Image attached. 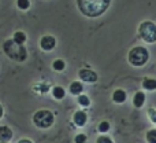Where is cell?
<instances>
[{
    "mask_svg": "<svg viewBox=\"0 0 156 143\" xmlns=\"http://www.w3.org/2000/svg\"><path fill=\"white\" fill-rule=\"evenodd\" d=\"M74 142L76 143H86V135L85 134H78L74 138Z\"/></svg>",
    "mask_w": 156,
    "mask_h": 143,
    "instance_id": "7402d4cb",
    "label": "cell"
},
{
    "mask_svg": "<svg viewBox=\"0 0 156 143\" xmlns=\"http://www.w3.org/2000/svg\"><path fill=\"white\" fill-rule=\"evenodd\" d=\"M12 130L7 125H2L0 127V141L2 142H7V141H11L12 138Z\"/></svg>",
    "mask_w": 156,
    "mask_h": 143,
    "instance_id": "9c48e42d",
    "label": "cell"
},
{
    "mask_svg": "<svg viewBox=\"0 0 156 143\" xmlns=\"http://www.w3.org/2000/svg\"><path fill=\"white\" fill-rule=\"evenodd\" d=\"M78 77L82 81H85V83H96L97 78H99L97 77V73L90 70V69H81L78 72Z\"/></svg>",
    "mask_w": 156,
    "mask_h": 143,
    "instance_id": "8992f818",
    "label": "cell"
},
{
    "mask_svg": "<svg viewBox=\"0 0 156 143\" xmlns=\"http://www.w3.org/2000/svg\"><path fill=\"white\" fill-rule=\"evenodd\" d=\"M143 87L147 89V91H155L156 89V80L155 78H144L143 80Z\"/></svg>",
    "mask_w": 156,
    "mask_h": 143,
    "instance_id": "5bb4252c",
    "label": "cell"
},
{
    "mask_svg": "<svg viewBox=\"0 0 156 143\" xmlns=\"http://www.w3.org/2000/svg\"><path fill=\"white\" fill-rule=\"evenodd\" d=\"M111 0H77L78 10L89 18L100 17L110 7Z\"/></svg>",
    "mask_w": 156,
    "mask_h": 143,
    "instance_id": "6da1fadb",
    "label": "cell"
},
{
    "mask_svg": "<svg viewBox=\"0 0 156 143\" xmlns=\"http://www.w3.org/2000/svg\"><path fill=\"white\" fill-rule=\"evenodd\" d=\"M148 116H149V119H151V121L154 122V124H156V110L154 107L148 109Z\"/></svg>",
    "mask_w": 156,
    "mask_h": 143,
    "instance_id": "603a6c76",
    "label": "cell"
},
{
    "mask_svg": "<svg viewBox=\"0 0 156 143\" xmlns=\"http://www.w3.org/2000/svg\"><path fill=\"white\" fill-rule=\"evenodd\" d=\"M149 59V51L145 48V47H133L129 51V55H127V61L132 66H136V68H140V66H144Z\"/></svg>",
    "mask_w": 156,
    "mask_h": 143,
    "instance_id": "3957f363",
    "label": "cell"
},
{
    "mask_svg": "<svg viewBox=\"0 0 156 143\" xmlns=\"http://www.w3.org/2000/svg\"><path fill=\"white\" fill-rule=\"evenodd\" d=\"M82 91H83L82 83H80V81H73V83L70 84V92L73 95H81Z\"/></svg>",
    "mask_w": 156,
    "mask_h": 143,
    "instance_id": "7c38bea8",
    "label": "cell"
},
{
    "mask_svg": "<svg viewBox=\"0 0 156 143\" xmlns=\"http://www.w3.org/2000/svg\"><path fill=\"white\" fill-rule=\"evenodd\" d=\"M78 103H80L81 106H83V107H88L89 105H90V99H89V96H86V95H78Z\"/></svg>",
    "mask_w": 156,
    "mask_h": 143,
    "instance_id": "e0dca14e",
    "label": "cell"
},
{
    "mask_svg": "<svg viewBox=\"0 0 156 143\" xmlns=\"http://www.w3.org/2000/svg\"><path fill=\"white\" fill-rule=\"evenodd\" d=\"M144 103H145V94H144L143 91L136 92L134 96H133V105H134L137 109H140L144 106Z\"/></svg>",
    "mask_w": 156,
    "mask_h": 143,
    "instance_id": "30bf717a",
    "label": "cell"
},
{
    "mask_svg": "<svg viewBox=\"0 0 156 143\" xmlns=\"http://www.w3.org/2000/svg\"><path fill=\"white\" fill-rule=\"evenodd\" d=\"M126 92L123 91V89H115V91H114V94H112V100L115 103H119V105H121V103H123L125 100H126Z\"/></svg>",
    "mask_w": 156,
    "mask_h": 143,
    "instance_id": "8fae6325",
    "label": "cell"
},
{
    "mask_svg": "<svg viewBox=\"0 0 156 143\" xmlns=\"http://www.w3.org/2000/svg\"><path fill=\"white\" fill-rule=\"evenodd\" d=\"M3 114H4V110H3V106L0 105V119L3 117Z\"/></svg>",
    "mask_w": 156,
    "mask_h": 143,
    "instance_id": "d4e9b609",
    "label": "cell"
},
{
    "mask_svg": "<svg viewBox=\"0 0 156 143\" xmlns=\"http://www.w3.org/2000/svg\"><path fill=\"white\" fill-rule=\"evenodd\" d=\"M147 141L148 143H156V130H149L147 132Z\"/></svg>",
    "mask_w": 156,
    "mask_h": 143,
    "instance_id": "d6986e66",
    "label": "cell"
},
{
    "mask_svg": "<svg viewBox=\"0 0 156 143\" xmlns=\"http://www.w3.org/2000/svg\"><path fill=\"white\" fill-rule=\"evenodd\" d=\"M96 143H114V142H112V139H111L110 136H107V135H101V136H99V138H97Z\"/></svg>",
    "mask_w": 156,
    "mask_h": 143,
    "instance_id": "44dd1931",
    "label": "cell"
},
{
    "mask_svg": "<svg viewBox=\"0 0 156 143\" xmlns=\"http://www.w3.org/2000/svg\"><path fill=\"white\" fill-rule=\"evenodd\" d=\"M138 35L145 43L156 41V25L152 21H144L138 26Z\"/></svg>",
    "mask_w": 156,
    "mask_h": 143,
    "instance_id": "5b68a950",
    "label": "cell"
},
{
    "mask_svg": "<svg viewBox=\"0 0 156 143\" xmlns=\"http://www.w3.org/2000/svg\"><path fill=\"white\" fill-rule=\"evenodd\" d=\"M73 121H74V124H76L77 127H83V125L86 124V121H88V116H86L85 111L78 110V111L74 113Z\"/></svg>",
    "mask_w": 156,
    "mask_h": 143,
    "instance_id": "ba28073f",
    "label": "cell"
},
{
    "mask_svg": "<svg viewBox=\"0 0 156 143\" xmlns=\"http://www.w3.org/2000/svg\"><path fill=\"white\" fill-rule=\"evenodd\" d=\"M54 121H55V117H54V113L47 109H43V110H37L33 116V124L36 125L37 128L40 130H48L54 125Z\"/></svg>",
    "mask_w": 156,
    "mask_h": 143,
    "instance_id": "277c9868",
    "label": "cell"
},
{
    "mask_svg": "<svg viewBox=\"0 0 156 143\" xmlns=\"http://www.w3.org/2000/svg\"><path fill=\"white\" fill-rule=\"evenodd\" d=\"M52 95H54L55 99L60 100V99H63V98L66 96V91H65V88H63V87L56 85V87H54V88H52Z\"/></svg>",
    "mask_w": 156,
    "mask_h": 143,
    "instance_id": "4fadbf2b",
    "label": "cell"
},
{
    "mask_svg": "<svg viewBox=\"0 0 156 143\" xmlns=\"http://www.w3.org/2000/svg\"><path fill=\"white\" fill-rule=\"evenodd\" d=\"M18 143H33L30 139H26V138H23V139H19Z\"/></svg>",
    "mask_w": 156,
    "mask_h": 143,
    "instance_id": "cb8c5ba5",
    "label": "cell"
},
{
    "mask_svg": "<svg viewBox=\"0 0 156 143\" xmlns=\"http://www.w3.org/2000/svg\"><path fill=\"white\" fill-rule=\"evenodd\" d=\"M3 50H4V52L7 54L8 58H11L14 61H18V62H23L27 58V51L23 47V44H16L12 39L4 41Z\"/></svg>",
    "mask_w": 156,
    "mask_h": 143,
    "instance_id": "7a4b0ae2",
    "label": "cell"
},
{
    "mask_svg": "<svg viewBox=\"0 0 156 143\" xmlns=\"http://www.w3.org/2000/svg\"><path fill=\"white\" fill-rule=\"evenodd\" d=\"M97 130H99V132H101V134L108 132V131H110V122L108 121H101L99 124V127H97Z\"/></svg>",
    "mask_w": 156,
    "mask_h": 143,
    "instance_id": "ac0fdd59",
    "label": "cell"
},
{
    "mask_svg": "<svg viewBox=\"0 0 156 143\" xmlns=\"http://www.w3.org/2000/svg\"><path fill=\"white\" fill-rule=\"evenodd\" d=\"M0 143H8V142H0Z\"/></svg>",
    "mask_w": 156,
    "mask_h": 143,
    "instance_id": "484cf974",
    "label": "cell"
},
{
    "mask_svg": "<svg viewBox=\"0 0 156 143\" xmlns=\"http://www.w3.org/2000/svg\"><path fill=\"white\" fill-rule=\"evenodd\" d=\"M52 68H54V70H56V72H62V70H65L66 63L63 59H55L54 62H52Z\"/></svg>",
    "mask_w": 156,
    "mask_h": 143,
    "instance_id": "2e32d148",
    "label": "cell"
},
{
    "mask_svg": "<svg viewBox=\"0 0 156 143\" xmlns=\"http://www.w3.org/2000/svg\"><path fill=\"white\" fill-rule=\"evenodd\" d=\"M55 46H56V40H55L54 36H43L40 40V47L44 50V51H51V50L55 48Z\"/></svg>",
    "mask_w": 156,
    "mask_h": 143,
    "instance_id": "52a82bcc",
    "label": "cell"
},
{
    "mask_svg": "<svg viewBox=\"0 0 156 143\" xmlns=\"http://www.w3.org/2000/svg\"><path fill=\"white\" fill-rule=\"evenodd\" d=\"M16 4L21 10H27L30 7V2L29 0H16Z\"/></svg>",
    "mask_w": 156,
    "mask_h": 143,
    "instance_id": "ffe728a7",
    "label": "cell"
},
{
    "mask_svg": "<svg viewBox=\"0 0 156 143\" xmlns=\"http://www.w3.org/2000/svg\"><path fill=\"white\" fill-rule=\"evenodd\" d=\"M12 40L15 41L16 44H25V41H26V35H25L23 32H21V30H18V32L14 33Z\"/></svg>",
    "mask_w": 156,
    "mask_h": 143,
    "instance_id": "9a60e30c",
    "label": "cell"
}]
</instances>
